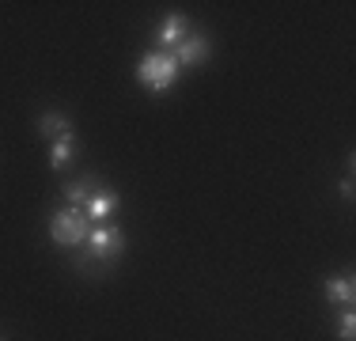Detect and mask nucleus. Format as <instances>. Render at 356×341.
Instances as JSON below:
<instances>
[{
    "mask_svg": "<svg viewBox=\"0 0 356 341\" xmlns=\"http://www.w3.org/2000/svg\"><path fill=\"white\" fill-rule=\"evenodd\" d=\"M72 156H76V133H69V136H57V141H54V148H49V167H54V170L69 167V164H72Z\"/></svg>",
    "mask_w": 356,
    "mask_h": 341,
    "instance_id": "10",
    "label": "nucleus"
},
{
    "mask_svg": "<svg viewBox=\"0 0 356 341\" xmlns=\"http://www.w3.org/2000/svg\"><path fill=\"white\" fill-rule=\"evenodd\" d=\"M209 49H213V46H209V34L193 27V31L186 34V38L178 42L175 49H171V54H175L178 68H193V65H201V61H205V57H209Z\"/></svg>",
    "mask_w": 356,
    "mask_h": 341,
    "instance_id": "4",
    "label": "nucleus"
},
{
    "mask_svg": "<svg viewBox=\"0 0 356 341\" xmlns=\"http://www.w3.org/2000/svg\"><path fill=\"white\" fill-rule=\"evenodd\" d=\"M178 61L175 54H163V49H156V54H144L140 65H137V80L144 84L148 91H167L171 84L178 80Z\"/></svg>",
    "mask_w": 356,
    "mask_h": 341,
    "instance_id": "3",
    "label": "nucleus"
},
{
    "mask_svg": "<svg viewBox=\"0 0 356 341\" xmlns=\"http://www.w3.org/2000/svg\"><path fill=\"white\" fill-rule=\"evenodd\" d=\"M337 193H341L345 201H353V193H356V182H353V167L345 170V178H341V182H337Z\"/></svg>",
    "mask_w": 356,
    "mask_h": 341,
    "instance_id": "12",
    "label": "nucleus"
},
{
    "mask_svg": "<svg viewBox=\"0 0 356 341\" xmlns=\"http://www.w3.org/2000/svg\"><path fill=\"white\" fill-rule=\"evenodd\" d=\"M122 209V198H118L114 190H99V193H91L88 201H83V216L88 220H95V224H110V216H114V212Z\"/></svg>",
    "mask_w": 356,
    "mask_h": 341,
    "instance_id": "5",
    "label": "nucleus"
},
{
    "mask_svg": "<svg viewBox=\"0 0 356 341\" xmlns=\"http://www.w3.org/2000/svg\"><path fill=\"white\" fill-rule=\"evenodd\" d=\"M337 341H356V315H353V307H345L341 319H337Z\"/></svg>",
    "mask_w": 356,
    "mask_h": 341,
    "instance_id": "11",
    "label": "nucleus"
},
{
    "mask_svg": "<svg viewBox=\"0 0 356 341\" xmlns=\"http://www.w3.org/2000/svg\"><path fill=\"white\" fill-rule=\"evenodd\" d=\"M99 190H106V178H99V175H83V178H76V182L65 186L61 198H65V205H72V209H83V201H88L91 193H99Z\"/></svg>",
    "mask_w": 356,
    "mask_h": 341,
    "instance_id": "7",
    "label": "nucleus"
},
{
    "mask_svg": "<svg viewBox=\"0 0 356 341\" xmlns=\"http://www.w3.org/2000/svg\"><path fill=\"white\" fill-rule=\"evenodd\" d=\"M83 251H88V258H91V269L103 273L125 254V232L114 228V224H91Z\"/></svg>",
    "mask_w": 356,
    "mask_h": 341,
    "instance_id": "1",
    "label": "nucleus"
},
{
    "mask_svg": "<svg viewBox=\"0 0 356 341\" xmlns=\"http://www.w3.org/2000/svg\"><path fill=\"white\" fill-rule=\"evenodd\" d=\"M322 292H326V300H330V303H337V307H353V300H356L353 273H341V277H326Z\"/></svg>",
    "mask_w": 356,
    "mask_h": 341,
    "instance_id": "8",
    "label": "nucleus"
},
{
    "mask_svg": "<svg viewBox=\"0 0 356 341\" xmlns=\"http://www.w3.org/2000/svg\"><path fill=\"white\" fill-rule=\"evenodd\" d=\"M88 232H91V220L83 216V209L65 205V209L49 212V239L57 246H83L88 243Z\"/></svg>",
    "mask_w": 356,
    "mask_h": 341,
    "instance_id": "2",
    "label": "nucleus"
},
{
    "mask_svg": "<svg viewBox=\"0 0 356 341\" xmlns=\"http://www.w3.org/2000/svg\"><path fill=\"white\" fill-rule=\"evenodd\" d=\"M190 31H193V23L186 19V15L171 12L163 23H159V31H156V42H159V49H163V54H171V49H175L178 42H182L186 34H190Z\"/></svg>",
    "mask_w": 356,
    "mask_h": 341,
    "instance_id": "6",
    "label": "nucleus"
},
{
    "mask_svg": "<svg viewBox=\"0 0 356 341\" xmlns=\"http://www.w3.org/2000/svg\"><path fill=\"white\" fill-rule=\"evenodd\" d=\"M38 133L49 136V141H57V136H69V133H76V129H72V118H69V114H57V110H49V114L38 118Z\"/></svg>",
    "mask_w": 356,
    "mask_h": 341,
    "instance_id": "9",
    "label": "nucleus"
},
{
    "mask_svg": "<svg viewBox=\"0 0 356 341\" xmlns=\"http://www.w3.org/2000/svg\"><path fill=\"white\" fill-rule=\"evenodd\" d=\"M0 341H8V338H0Z\"/></svg>",
    "mask_w": 356,
    "mask_h": 341,
    "instance_id": "13",
    "label": "nucleus"
}]
</instances>
